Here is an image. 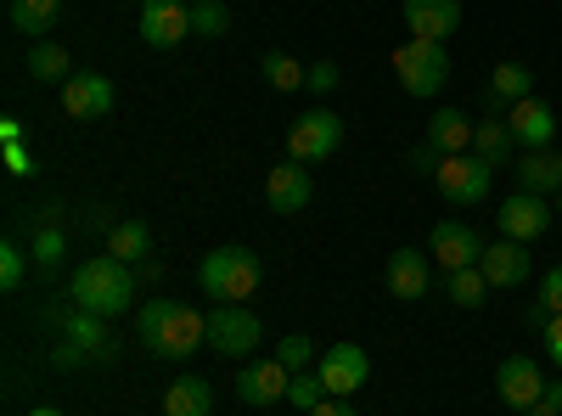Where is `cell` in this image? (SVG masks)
<instances>
[{"instance_id": "cell-1", "label": "cell", "mask_w": 562, "mask_h": 416, "mask_svg": "<svg viewBox=\"0 0 562 416\" xmlns=\"http://www.w3.org/2000/svg\"><path fill=\"white\" fill-rule=\"evenodd\" d=\"M135 333H140V344H147L153 355H164V360H186V355H198V349L209 344V315L192 310V304L153 299V304H140Z\"/></svg>"}, {"instance_id": "cell-2", "label": "cell", "mask_w": 562, "mask_h": 416, "mask_svg": "<svg viewBox=\"0 0 562 416\" xmlns=\"http://www.w3.org/2000/svg\"><path fill=\"white\" fill-rule=\"evenodd\" d=\"M135 282L140 276L124 265V259H113V254H90L79 270H74V304L79 310H97V315H124L130 310V299H135Z\"/></svg>"}, {"instance_id": "cell-3", "label": "cell", "mask_w": 562, "mask_h": 416, "mask_svg": "<svg viewBox=\"0 0 562 416\" xmlns=\"http://www.w3.org/2000/svg\"><path fill=\"white\" fill-rule=\"evenodd\" d=\"M259 276H265L259 254H248V248H237V243L203 254V265H198L203 293H209V299H220V304H248V299L259 293Z\"/></svg>"}, {"instance_id": "cell-4", "label": "cell", "mask_w": 562, "mask_h": 416, "mask_svg": "<svg viewBox=\"0 0 562 416\" xmlns=\"http://www.w3.org/2000/svg\"><path fill=\"white\" fill-rule=\"evenodd\" d=\"M394 79L405 97H439V85L450 79V57H445V45L439 40H400L394 45Z\"/></svg>"}, {"instance_id": "cell-5", "label": "cell", "mask_w": 562, "mask_h": 416, "mask_svg": "<svg viewBox=\"0 0 562 416\" xmlns=\"http://www.w3.org/2000/svg\"><path fill=\"white\" fill-rule=\"evenodd\" d=\"M439 198L445 203H456V209H473V203H484L490 198V187H495V169L479 158V153H456V158H445L439 164Z\"/></svg>"}, {"instance_id": "cell-6", "label": "cell", "mask_w": 562, "mask_h": 416, "mask_svg": "<svg viewBox=\"0 0 562 416\" xmlns=\"http://www.w3.org/2000/svg\"><path fill=\"white\" fill-rule=\"evenodd\" d=\"M209 344H214L220 355H231V360H243V355H254V349L265 344V321H259L248 304H220V310L209 315Z\"/></svg>"}, {"instance_id": "cell-7", "label": "cell", "mask_w": 562, "mask_h": 416, "mask_svg": "<svg viewBox=\"0 0 562 416\" xmlns=\"http://www.w3.org/2000/svg\"><path fill=\"white\" fill-rule=\"evenodd\" d=\"M338 147H344V119H338L333 108H315V113H304V119L288 130L293 164H321V158H333Z\"/></svg>"}, {"instance_id": "cell-8", "label": "cell", "mask_w": 562, "mask_h": 416, "mask_svg": "<svg viewBox=\"0 0 562 416\" xmlns=\"http://www.w3.org/2000/svg\"><path fill=\"white\" fill-rule=\"evenodd\" d=\"M315 372H321V383H326L333 400H355L366 389V378H371V355L360 344H333V349H321Z\"/></svg>"}, {"instance_id": "cell-9", "label": "cell", "mask_w": 562, "mask_h": 416, "mask_svg": "<svg viewBox=\"0 0 562 416\" xmlns=\"http://www.w3.org/2000/svg\"><path fill=\"white\" fill-rule=\"evenodd\" d=\"M495 220H501V237H512V243H535V237H546V231H551L557 209H551L540 192H512V198L495 209Z\"/></svg>"}, {"instance_id": "cell-10", "label": "cell", "mask_w": 562, "mask_h": 416, "mask_svg": "<svg viewBox=\"0 0 562 416\" xmlns=\"http://www.w3.org/2000/svg\"><path fill=\"white\" fill-rule=\"evenodd\" d=\"M484 248H490V243L479 237L473 225H461V220H439V225H434V237H428V254L439 259L445 276H450V270H467V265H479Z\"/></svg>"}, {"instance_id": "cell-11", "label": "cell", "mask_w": 562, "mask_h": 416, "mask_svg": "<svg viewBox=\"0 0 562 416\" xmlns=\"http://www.w3.org/2000/svg\"><path fill=\"white\" fill-rule=\"evenodd\" d=\"M495 394H501V405H512V411L540 405V394H546L540 360H535V355H506L501 372H495Z\"/></svg>"}, {"instance_id": "cell-12", "label": "cell", "mask_w": 562, "mask_h": 416, "mask_svg": "<svg viewBox=\"0 0 562 416\" xmlns=\"http://www.w3.org/2000/svg\"><path fill=\"white\" fill-rule=\"evenodd\" d=\"M186 34H192V7H186V0H147V7H140V40H147L153 52H175Z\"/></svg>"}, {"instance_id": "cell-13", "label": "cell", "mask_w": 562, "mask_h": 416, "mask_svg": "<svg viewBox=\"0 0 562 416\" xmlns=\"http://www.w3.org/2000/svg\"><path fill=\"white\" fill-rule=\"evenodd\" d=\"M383 282L394 299L416 304V299H428L434 288V254H422V248H394L389 254V270H383Z\"/></svg>"}, {"instance_id": "cell-14", "label": "cell", "mask_w": 562, "mask_h": 416, "mask_svg": "<svg viewBox=\"0 0 562 416\" xmlns=\"http://www.w3.org/2000/svg\"><path fill=\"white\" fill-rule=\"evenodd\" d=\"M113 102H119V90H113V79L108 74H74L68 85H63V108H68V119H108L113 113Z\"/></svg>"}, {"instance_id": "cell-15", "label": "cell", "mask_w": 562, "mask_h": 416, "mask_svg": "<svg viewBox=\"0 0 562 416\" xmlns=\"http://www.w3.org/2000/svg\"><path fill=\"white\" fill-rule=\"evenodd\" d=\"M479 270L490 276V288H524L529 282V270H535V254H529V243H512V237H501V243H490L484 248V259H479Z\"/></svg>"}, {"instance_id": "cell-16", "label": "cell", "mask_w": 562, "mask_h": 416, "mask_svg": "<svg viewBox=\"0 0 562 416\" xmlns=\"http://www.w3.org/2000/svg\"><path fill=\"white\" fill-rule=\"evenodd\" d=\"M288 383H293V372L281 366L276 355H259L254 366H243V378H237V394H243V405H276V400H288Z\"/></svg>"}, {"instance_id": "cell-17", "label": "cell", "mask_w": 562, "mask_h": 416, "mask_svg": "<svg viewBox=\"0 0 562 416\" xmlns=\"http://www.w3.org/2000/svg\"><path fill=\"white\" fill-rule=\"evenodd\" d=\"M405 29L411 40H450L461 29V0H405Z\"/></svg>"}, {"instance_id": "cell-18", "label": "cell", "mask_w": 562, "mask_h": 416, "mask_svg": "<svg viewBox=\"0 0 562 416\" xmlns=\"http://www.w3.org/2000/svg\"><path fill=\"white\" fill-rule=\"evenodd\" d=\"M535 97V68L529 63H501L490 74V90H484V119H506L512 102Z\"/></svg>"}, {"instance_id": "cell-19", "label": "cell", "mask_w": 562, "mask_h": 416, "mask_svg": "<svg viewBox=\"0 0 562 416\" xmlns=\"http://www.w3.org/2000/svg\"><path fill=\"white\" fill-rule=\"evenodd\" d=\"M506 130H512V142H518L524 153H535V147H551V135H557V113H551L540 97H524V102H512Z\"/></svg>"}, {"instance_id": "cell-20", "label": "cell", "mask_w": 562, "mask_h": 416, "mask_svg": "<svg viewBox=\"0 0 562 416\" xmlns=\"http://www.w3.org/2000/svg\"><path fill=\"white\" fill-rule=\"evenodd\" d=\"M265 198H270L276 214H299V209H310V198H315V180H310L304 164H276L270 180H265Z\"/></svg>"}, {"instance_id": "cell-21", "label": "cell", "mask_w": 562, "mask_h": 416, "mask_svg": "<svg viewBox=\"0 0 562 416\" xmlns=\"http://www.w3.org/2000/svg\"><path fill=\"white\" fill-rule=\"evenodd\" d=\"M512 175H518V192L557 198V192H562V153H551V147H535V153H524L518 164H512Z\"/></svg>"}, {"instance_id": "cell-22", "label": "cell", "mask_w": 562, "mask_h": 416, "mask_svg": "<svg viewBox=\"0 0 562 416\" xmlns=\"http://www.w3.org/2000/svg\"><path fill=\"white\" fill-rule=\"evenodd\" d=\"M473 119H467L461 108H439L434 119H428V147H439L445 158H456V153H473Z\"/></svg>"}, {"instance_id": "cell-23", "label": "cell", "mask_w": 562, "mask_h": 416, "mask_svg": "<svg viewBox=\"0 0 562 416\" xmlns=\"http://www.w3.org/2000/svg\"><path fill=\"white\" fill-rule=\"evenodd\" d=\"M164 416H214V383L209 378H175L164 394Z\"/></svg>"}, {"instance_id": "cell-24", "label": "cell", "mask_w": 562, "mask_h": 416, "mask_svg": "<svg viewBox=\"0 0 562 416\" xmlns=\"http://www.w3.org/2000/svg\"><path fill=\"white\" fill-rule=\"evenodd\" d=\"M63 333H68V344L79 349V355H108V315H97V310H68V321H63Z\"/></svg>"}, {"instance_id": "cell-25", "label": "cell", "mask_w": 562, "mask_h": 416, "mask_svg": "<svg viewBox=\"0 0 562 416\" xmlns=\"http://www.w3.org/2000/svg\"><path fill=\"white\" fill-rule=\"evenodd\" d=\"M108 254L124 259V265H140V259H147V254H153L147 220H113V225H108Z\"/></svg>"}, {"instance_id": "cell-26", "label": "cell", "mask_w": 562, "mask_h": 416, "mask_svg": "<svg viewBox=\"0 0 562 416\" xmlns=\"http://www.w3.org/2000/svg\"><path fill=\"white\" fill-rule=\"evenodd\" d=\"M29 74H34L40 85H68V79H74V57L63 52L57 40H34V45H29Z\"/></svg>"}, {"instance_id": "cell-27", "label": "cell", "mask_w": 562, "mask_h": 416, "mask_svg": "<svg viewBox=\"0 0 562 416\" xmlns=\"http://www.w3.org/2000/svg\"><path fill=\"white\" fill-rule=\"evenodd\" d=\"M473 153L495 169V164H512V158H518L524 147L518 142H512V130H506V119H484L479 130H473Z\"/></svg>"}, {"instance_id": "cell-28", "label": "cell", "mask_w": 562, "mask_h": 416, "mask_svg": "<svg viewBox=\"0 0 562 416\" xmlns=\"http://www.w3.org/2000/svg\"><path fill=\"white\" fill-rule=\"evenodd\" d=\"M57 12H63V0H7L12 29H23L29 40H45V29L57 23Z\"/></svg>"}, {"instance_id": "cell-29", "label": "cell", "mask_w": 562, "mask_h": 416, "mask_svg": "<svg viewBox=\"0 0 562 416\" xmlns=\"http://www.w3.org/2000/svg\"><path fill=\"white\" fill-rule=\"evenodd\" d=\"M445 293H450V304H461V310H479V304H484V293H490V276H484L479 265H467V270H450Z\"/></svg>"}, {"instance_id": "cell-30", "label": "cell", "mask_w": 562, "mask_h": 416, "mask_svg": "<svg viewBox=\"0 0 562 416\" xmlns=\"http://www.w3.org/2000/svg\"><path fill=\"white\" fill-rule=\"evenodd\" d=\"M63 254H68V231H63V225H40V231H34L29 259H34L40 270H57V265H63Z\"/></svg>"}, {"instance_id": "cell-31", "label": "cell", "mask_w": 562, "mask_h": 416, "mask_svg": "<svg viewBox=\"0 0 562 416\" xmlns=\"http://www.w3.org/2000/svg\"><path fill=\"white\" fill-rule=\"evenodd\" d=\"M265 79H270L276 90H304L310 68H304V63H293L288 52H270V57H265Z\"/></svg>"}, {"instance_id": "cell-32", "label": "cell", "mask_w": 562, "mask_h": 416, "mask_svg": "<svg viewBox=\"0 0 562 416\" xmlns=\"http://www.w3.org/2000/svg\"><path fill=\"white\" fill-rule=\"evenodd\" d=\"M225 29H231L225 0H198V7H192V34H203V40H220Z\"/></svg>"}, {"instance_id": "cell-33", "label": "cell", "mask_w": 562, "mask_h": 416, "mask_svg": "<svg viewBox=\"0 0 562 416\" xmlns=\"http://www.w3.org/2000/svg\"><path fill=\"white\" fill-rule=\"evenodd\" d=\"M276 360H281V366H288V372L299 378V372H310V360H321V355H315V338L293 333V338H281V344H276Z\"/></svg>"}, {"instance_id": "cell-34", "label": "cell", "mask_w": 562, "mask_h": 416, "mask_svg": "<svg viewBox=\"0 0 562 416\" xmlns=\"http://www.w3.org/2000/svg\"><path fill=\"white\" fill-rule=\"evenodd\" d=\"M321 400H333V394H326V383H321V372H299V378L288 383V405H299L304 416H310Z\"/></svg>"}, {"instance_id": "cell-35", "label": "cell", "mask_w": 562, "mask_h": 416, "mask_svg": "<svg viewBox=\"0 0 562 416\" xmlns=\"http://www.w3.org/2000/svg\"><path fill=\"white\" fill-rule=\"evenodd\" d=\"M23 270H29V254L7 243V248H0V288L18 293V288H23Z\"/></svg>"}, {"instance_id": "cell-36", "label": "cell", "mask_w": 562, "mask_h": 416, "mask_svg": "<svg viewBox=\"0 0 562 416\" xmlns=\"http://www.w3.org/2000/svg\"><path fill=\"white\" fill-rule=\"evenodd\" d=\"M405 164H411V175H428V180H434V175H439V164H445V153L422 142V147H411V153H405Z\"/></svg>"}, {"instance_id": "cell-37", "label": "cell", "mask_w": 562, "mask_h": 416, "mask_svg": "<svg viewBox=\"0 0 562 416\" xmlns=\"http://www.w3.org/2000/svg\"><path fill=\"white\" fill-rule=\"evenodd\" d=\"M304 90H315V97H333V90H338V63H315L310 79H304Z\"/></svg>"}, {"instance_id": "cell-38", "label": "cell", "mask_w": 562, "mask_h": 416, "mask_svg": "<svg viewBox=\"0 0 562 416\" xmlns=\"http://www.w3.org/2000/svg\"><path fill=\"white\" fill-rule=\"evenodd\" d=\"M540 299H546L551 315H562V265H551V270L540 276Z\"/></svg>"}, {"instance_id": "cell-39", "label": "cell", "mask_w": 562, "mask_h": 416, "mask_svg": "<svg viewBox=\"0 0 562 416\" xmlns=\"http://www.w3.org/2000/svg\"><path fill=\"white\" fill-rule=\"evenodd\" d=\"M524 327H529V333H540V338H546V327H551V310H546V299H540V293H535V299H529V310H524Z\"/></svg>"}, {"instance_id": "cell-40", "label": "cell", "mask_w": 562, "mask_h": 416, "mask_svg": "<svg viewBox=\"0 0 562 416\" xmlns=\"http://www.w3.org/2000/svg\"><path fill=\"white\" fill-rule=\"evenodd\" d=\"M546 355H551V366H557V372H562V315H551V327H546Z\"/></svg>"}, {"instance_id": "cell-41", "label": "cell", "mask_w": 562, "mask_h": 416, "mask_svg": "<svg viewBox=\"0 0 562 416\" xmlns=\"http://www.w3.org/2000/svg\"><path fill=\"white\" fill-rule=\"evenodd\" d=\"M310 416H355V400H321Z\"/></svg>"}, {"instance_id": "cell-42", "label": "cell", "mask_w": 562, "mask_h": 416, "mask_svg": "<svg viewBox=\"0 0 562 416\" xmlns=\"http://www.w3.org/2000/svg\"><path fill=\"white\" fill-rule=\"evenodd\" d=\"M7 169H12V175H29V169H34V158H29V153L12 142V147H7Z\"/></svg>"}, {"instance_id": "cell-43", "label": "cell", "mask_w": 562, "mask_h": 416, "mask_svg": "<svg viewBox=\"0 0 562 416\" xmlns=\"http://www.w3.org/2000/svg\"><path fill=\"white\" fill-rule=\"evenodd\" d=\"M540 400H546V405H551V411H562V378H551V383H546V394H540Z\"/></svg>"}, {"instance_id": "cell-44", "label": "cell", "mask_w": 562, "mask_h": 416, "mask_svg": "<svg viewBox=\"0 0 562 416\" xmlns=\"http://www.w3.org/2000/svg\"><path fill=\"white\" fill-rule=\"evenodd\" d=\"M0 142H7V147H12V142H23V124H18V119H7V124H0Z\"/></svg>"}, {"instance_id": "cell-45", "label": "cell", "mask_w": 562, "mask_h": 416, "mask_svg": "<svg viewBox=\"0 0 562 416\" xmlns=\"http://www.w3.org/2000/svg\"><path fill=\"white\" fill-rule=\"evenodd\" d=\"M524 416H562V411H551V405H546V400H540V405H529V411H524Z\"/></svg>"}, {"instance_id": "cell-46", "label": "cell", "mask_w": 562, "mask_h": 416, "mask_svg": "<svg viewBox=\"0 0 562 416\" xmlns=\"http://www.w3.org/2000/svg\"><path fill=\"white\" fill-rule=\"evenodd\" d=\"M29 416H63V411H57V405H34Z\"/></svg>"}, {"instance_id": "cell-47", "label": "cell", "mask_w": 562, "mask_h": 416, "mask_svg": "<svg viewBox=\"0 0 562 416\" xmlns=\"http://www.w3.org/2000/svg\"><path fill=\"white\" fill-rule=\"evenodd\" d=\"M557 220H562V192H557Z\"/></svg>"}]
</instances>
